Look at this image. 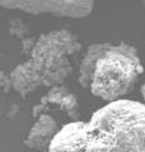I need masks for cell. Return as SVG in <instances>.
Returning <instances> with one entry per match:
<instances>
[{"mask_svg": "<svg viewBox=\"0 0 145 152\" xmlns=\"http://www.w3.org/2000/svg\"><path fill=\"white\" fill-rule=\"evenodd\" d=\"M80 50L81 43L70 31L43 33L36 39L30 58L9 74L12 89L27 96L41 86L61 85L72 72L71 57Z\"/></svg>", "mask_w": 145, "mask_h": 152, "instance_id": "7a4b0ae2", "label": "cell"}, {"mask_svg": "<svg viewBox=\"0 0 145 152\" xmlns=\"http://www.w3.org/2000/svg\"><path fill=\"white\" fill-rule=\"evenodd\" d=\"M144 8H145V0H144Z\"/></svg>", "mask_w": 145, "mask_h": 152, "instance_id": "9c48e42d", "label": "cell"}, {"mask_svg": "<svg viewBox=\"0 0 145 152\" xmlns=\"http://www.w3.org/2000/svg\"><path fill=\"white\" fill-rule=\"evenodd\" d=\"M46 102L51 104H57L71 118L78 117V99L74 94L69 93V90L62 85L52 86L48 90L46 95Z\"/></svg>", "mask_w": 145, "mask_h": 152, "instance_id": "8992f818", "label": "cell"}, {"mask_svg": "<svg viewBox=\"0 0 145 152\" xmlns=\"http://www.w3.org/2000/svg\"><path fill=\"white\" fill-rule=\"evenodd\" d=\"M141 94H143V98H144V100H145V83H144L143 88H141Z\"/></svg>", "mask_w": 145, "mask_h": 152, "instance_id": "ba28073f", "label": "cell"}, {"mask_svg": "<svg viewBox=\"0 0 145 152\" xmlns=\"http://www.w3.org/2000/svg\"><path fill=\"white\" fill-rule=\"evenodd\" d=\"M143 72L136 48L127 43H101L89 88L108 103L121 100L132 91Z\"/></svg>", "mask_w": 145, "mask_h": 152, "instance_id": "3957f363", "label": "cell"}, {"mask_svg": "<svg viewBox=\"0 0 145 152\" xmlns=\"http://www.w3.org/2000/svg\"><path fill=\"white\" fill-rule=\"evenodd\" d=\"M47 152H145V104L121 99L57 131Z\"/></svg>", "mask_w": 145, "mask_h": 152, "instance_id": "6da1fadb", "label": "cell"}, {"mask_svg": "<svg viewBox=\"0 0 145 152\" xmlns=\"http://www.w3.org/2000/svg\"><path fill=\"white\" fill-rule=\"evenodd\" d=\"M9 26H10V34L12 36L21 38L22 41H24V36L28 37V28L26 27V24L23 23L22 19H19V18L10 19Z\"/></svg>", "mask_w": 145, "mask_h": 152, "instance_id": "52a82bcc", "label": "cell"}, {"mask_svg": "<svg viewBox=\"0 0 145 152\" xmlns=\"http://www.w3.org/2000/svg\"><path fill=\"white\" fill-rule=\"evenodd\" d=\"M0 7L36 15L84 18L93 10L94 0H0Z\"/></svg>", "mask_w": 145, "mask_h": 152, "instance_id": "277c9868", "label": "cell"}, {"mask_svg": "<svg viewBox=\"0 0 145 152\" xmlns=\"http://www.w3.org/2000/svg\"><path fill=\"white\" fill-rule=\"evenodd\" d=\"M59 129L60 128L54 118L47 114H42L32 126L24 143L31 150L47 151Z\"/></svg>", "mask_w": 145, "mask_h": 152, "instance_id": "5b68a950", "label": "cell"}]
</instances>
